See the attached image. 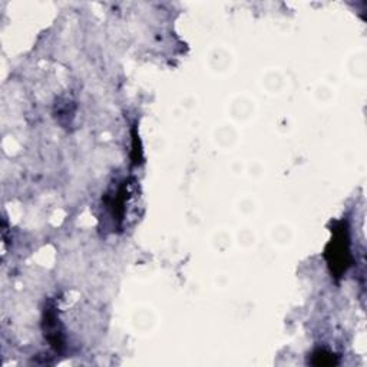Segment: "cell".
<instances>
[{
    "mask_svg": "<svg viewBox=\"0 0 367 367\" xmlns=\"http://www.w3.org/2000/svg\"><path fill=\"white\" fill-rule=\"evenodd\" d=\"M333 233H334V237L326 250V258L332 269V273H334L336 277H340L351 266L349 231L340 223L339 227H336L333 230Z\"/></svg>",
    "mask_w": 367,
    "mask_h": 367,
    "instance_id": "1",
    "label": "cell"
},
{
    "mask_svg": "<svg viewBox=\"0 0 367 367\" xmlns=\"http://www.w3.org/2000/svg\"><path fill=\"white\" fill-rule=\"evenodd\" d=\"M43 332H45V337L49 340L52 347H55L57 350H62L65 347L64 329H62V326L59 323V319L57 316L55 308L47 307L45 310Z\"/></svg>",
    "mask_w": 367,
    "mask_h": 367,
    "instance_id": "2",
    "label": "cell"
},
{
    "mask_svg": "<svg viewBox=\"0 0 367 367\" xmlns=\"http://www.w3.org/2000/svg\"><path fill=\"white\" fill-rule=\"evenodd\" d=\"M314 359H319V360H314L313 363L318 364V366H326V364H336L334 361V356L330 353H325V351H319L314 354Z\"/></svg>",
    "mask_w": 367,
    "mask_h": 367,
    "instance_id": "3",
    "label": "cell"
}]
</instances>
